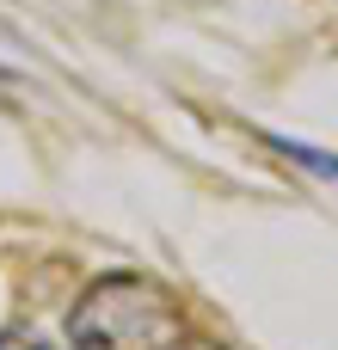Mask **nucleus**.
Listing matches in <instances>:
<instances>
[{"label": "nucleus", "mask_w": 338, "mask_h": 350, "mask_svg": "<svg viewBox=\"0 0 338 350\" xmlns=\"http://www.w3.org/2000/svg\"><path fill=\"white\" fill-rule=\"evenodd\" d=\"M166 350H228V345H216V338H185V332H179Z\"/></svg>", "instance_id": "7ed1b4c3"}, {"label": "nucleus", "mask_w": 338, "mask_h": 350, "mask_svg": "<svg viewBox=\"0 0 338 350\" xmlns=\"http://www.w3.org/2000/svg\"><path fill=\"white\" fill-rule=\"evenodd\" d=\"M0 350H55L49 338H37V332H25V326H12L6 338H0Z\"/></svg>", "instance_id": "f03ea898"}, {"label": "nucleus", "mask_w": 338, "mask_h": 350, "mask_svg": "<svg viewBox=\"0 0 338 350\" xmlns=\"http://www.w3.org/2000/svg\"><path fill=\"white\" fill-rule=\"evenodd\" d=\"M179 301L135 277V271H117V277H99L74 314H68V345L74 350H166L179 338Z\"/></svg>", "instance_id": "f257e3e1"}]
</instances>
